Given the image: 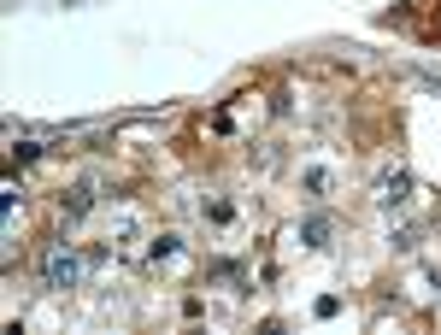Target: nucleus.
I'll list each match as a JSON object with an SVG mask.
<instances>
[{
  "mask_svg": "<svg viewBox=\"0 0 441 335\" xmlns=\"http://www.w3.org/2000/svg\"><path fill=\"white\" fill-rule=\"evenodd\" d=\"M47 282H53V289H71L77 282V259L71 253H47Z\"/></svg>",
  "mask_w": 441,
  "mask_h": 335,
  "instance_id": "obj_1",
  "label": "nucleus"
},
{
  "mask_svg": "<svg viewBox=\"0 0 441 335\" xmlns=\"http://www.w3.org/2000/svg\"><path fill=\"white\" fill-rule=\"evenodd\" d=\"M59 206H65V212H71V217H83V212H89V189H71V194H65V200H59Z\"/></svg>",
  "mask_w": 441,
  "mask_h": 335,
  "instance_id": "obj_2",
  "label": "nucleus"
},
{
  "mask_svg": "<svg viewBox=\"0 0 441 335\" xmlns=\"http://www.w3.org/2000/svg\"><path fill=\"white\" fill-rule=\"evenodd\" d=\"M300 236H306V247H324V236H330V224H324V217H312V224H306Z\"/></svg>",
  "mask_w": 441,
  "mask_h": 335,
  "instance_id": "obj_3",
  "label": "nucleus"
},
{
  "mask_svg": "<svg viewBox=\"0 0 441 335\" xmlns=\"http://www.w3.org/2000/svg\"><path fill=\"white\" fill-rule=\"evenodd\" d=\"M147 253H153V265L171 259V253H177V236H153V247H147Z\"/></svg>",
  "mask_w": 441,
  "mask_h": 335,
  "instance_id": "obj_4",
  "label": "nucleus"
}]
</instances>
